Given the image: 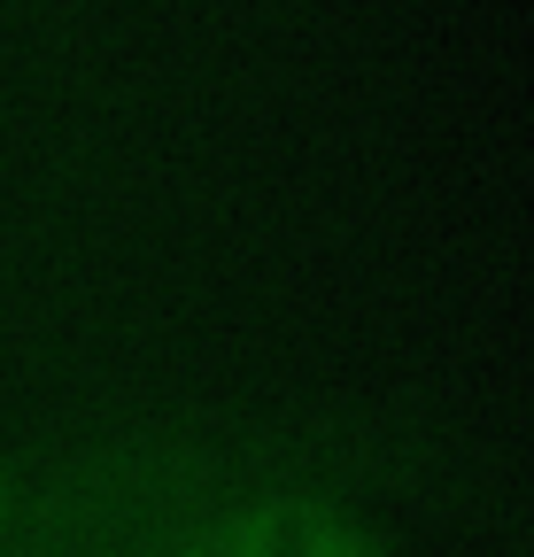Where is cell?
<instances>
[{
	"mask_svg": "<svg viewBox=\"0 0 534 557\" xmlns=\"http://www.w3.org/2000/svg\"><path fill=\"white\" fill-rule=\"evenodd\" d=\"M202 542V472L186 457H109L62 480L24 557H186Z\"/></svg>",
	"mask_w": 534,
	"mask_h": 557,
	"instance_id": "6da1fadb",
	"label": "cell"
},
{
	"mask_svg": "<svg viewBox=\"0 0 534 557\" xmlns=\"http://www.w3.org/2000/svg\"><path fill=\"white\" fill-rule=\"evenodd\" d=\"M194 549H202V557H372V542L349 519H333L318 504H295V496L225 519L218 534H202Z\"/></svg>",
	"mask_w": 534,
	"mask_h": 557,
	"instance_id": "7a4b0ae2",
	"label": "cell"
}]
</instances>
